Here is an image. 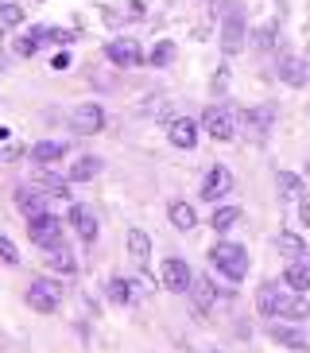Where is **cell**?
I'll return each instance as SVG.
<instances>
[{
	"instance_id": "cell-1",
	"label": "cell",
	"mask_w": 310,
	"mask_h": 353,
	"mask_svg": "<svg viewBox=\"0 0 310 353\" xmlns=\"http://www.w3.org/2000/svg\"><path fill=\"white\" fill-rule=\"evenodd\" d=\"M209 260H214V268L229 280H245L248 276V249L245 245H233V241H217L214 249H209Z\"/></svg>"
},
{
	"instance_id": "cell-2",
	"label": "cell",
	"mask_w": 310,
	"mask_h": 353,
	"mask_svg": "<svg viewBox=\"0 0 310 353\" xmlns=\"http://www.w3.org/2000/svg\"><path fill=\"white\" fill-rule=\"evenodd\" d=\"M28 237H31V245H39L43 252L47 249H59V245H66L62 241V218H54V214H31L28 218Z\"/></svg>"
},
{
	"instance_id": "cell-3",
	"label": "cell",
	"mask_w": 310,
	"mask_h": 353,
	"mask_svg": "<svg viewBox=\"0 0 310 353\" xmlns=\"http://www.w3.org/2000/svg\"><path fill=\"white\" fill-rule=\"evenodd\" d=\"M28 303H31V311H39V314H54L59 311V303H62V283L59 280H31L28 288Z\"/></svg>"
},
{
	"instance_id": "cell-4",
	"label": "cell",
	"mask_w": 310,
	"mask_h": 353,
	"mask_svg": "<svg viewBox=\"0 0 310 353\" xmlns=\"http://www.w3.org/2000/svg\"><path fill=\"white\" fill-rule=\"evenodd\" d=\"M159 280H163V288H167V291H175V295H186V291H190V283H194V272L186 268V260L167 256L163 264H159Z\"/></svg>"
},
{
	"instance_id": "cell-5",
	"label": "cell",
	"mask_w": 310,
	"mask_h": 353,
	"mask_svg": "<svg viewBox=\"0 0 310 353\" xmlns=\"http://www.w3.org/2000/svg\"><path fill=\"white\" fill-rule=\"evenodd\" d=\"M70 128L78 136H97L105 128V109H101V105H93V101L78 105V109L70 113Z\"/></svg>"
},
{
	"instance_id": "cell-6",
	"label": "cell",
	"mask_w": 310,
	"mask_h": 353,
	"mask_svg": "<svg viewBox=\"0 0 310 353\" xmlns=\"http://www.w3.org/2000/svg\"><path fill=\"white\" fill-rule=\"evenodd\" d=\"M229 190H233V171L229 167H209L206 171V179H202V190H198V198L202 202H217V198H225Z\"/></svg>"
},
{
	"instance_id": "cell-7",
	"label": "cell",
	"mask_w": 310,
	"mask_h": 353,
	"mask_svg": "<svg viewBox=\"0 0 310 353\" xmlns=\"http://www.w3.org/2000/svg\"><path fill=\"white\" fill-rule=\"evenodd\" d=\"M74 225V233L85 241V245H93L97 241V233H101V225H97V214H93V206H85V202H74L70 206V218H66Z\"/></svg>"
},
{
	"instance_id": "cell-8",
	"label": "cell",
	"mask_w": 310,
	"mask_h": 353,
	"mask_svg": "<svg viewBox=\"0 0 310 353\" xmlns=\"http://www.w3.org/2000/svg\"><path fill=\"white\" fill-rule=\"evenodd\" d=\"M202 128H206V132L214 136V140H233V136H237L233 113H229V109H217V105L202 113Z\"/></svg>"
},
{
	"instance_id": "cell-9",
	"label": "cell",
	"mask_w": 310,
	"mask_h": 353,
	"mask_svg": "<svg viewBox=\"0 0 310 353\" xmlns=\"http://www.w3.org/2000/svg\"><path fill=\"white\" fill-rule=\"evenodd\" d=\"M245 128L252 132V140H264V136L271 132V125H276V105H260V109H245Z\"/></svg>"
},
{
	"instance_id": "cell-10",
	"label": "cell",
	"mask_w": 310,
	"mask_h": 353,
	"mask_svg": "<svg viewBox=\"0 0 310 353\" xmlns=\"http://www.w3.org/2000/svg\"><path fill=\"white\" fill-rule=\"evenodd\" d=\"M198 121H190V117H175V121H171V128H167V140H171V144L175 148H183V152H190V148L198 144Z\"/></svg>"
},
{
	"instance_id": "cell-11",
	"label": "cell",
	"mask_w": 310,
	"mask_h": 353,
	"mask_svg": "<svg viewBox=\"0 0 310 353\" xmlns=\"http://www.w3.org/2000/svg\"><path fill=\"white\" fill-rule=\"evenodd\" d=\"M279 319L307 322L310 319V299L302 295V291H283V299H279Z\"/></svg>"
},
{
	"instance_id": "cell-12",
	"label": "cell",
	"mask_w": 310,
	"mask_h": 353,
	"mask_svg": "<svg viewBox=\"0 0 310 353\" xmlns=\"http://www.w3.org/2000/svg\"><path fill=\"white\" fill-rule=\"evenodd\" d=\"M105 54H109L113 66H124V70H128V66H140V59H144L140 47H136V39H113L105 47Z\"/></svg>"
},
{
	"instance_id": "cell-13",
	"label": "cell",
	"mask_w": 310,
	"mask_h": 353,
	"mask_svg": "<svg viewBox=\"0 0 310 353\" xmlns=\"http://www.w3.org/2000/svg\"><path fill=\"white\" fill-rule=\"evenodd\" d=\"M268 334L271 342H279L283 350H307V334L299 330V326H291V322H268Z\"/></svg>"
},
{
	"instance_id": "cell-14",
	"label": "cell",
	"mask_w": 310,
	"mask_h": 353,
	"mask_svg": "<svg viewBox=\"0 0 310 353\" xmlns=\"http://www.w3.org/2000/svg\"><path fill=\"white\" fill-rule=\"evenodd\" d=\"M221 51L225 54L245 51V20H240L237 12H229L225 16V28H221Z\"/></svg>"
},
{
	"instance_id": "cell-15",
	"label": "cell",
	"mask_w": 310,
	"mask_h": 353,
	"mask_svg": "<svg viewBox=\"0 0 310 353\" xmlns=\"http://www.w3.org/2000/svg\"><path fill=\"white\" fill-rule=\"evenodd\" d=\"M276 74H279V82H287V85H307L310 66L302 63L299 54H283V59H279V66H276Z\"/></svg>"
},
{
	"instance_id": "cell-16",
	"label": "cell",
	"mask_w": 310,
	"mask_h": 353,
	"mask_svg": "<svg viewBox=\"0 0 310 353\" xmlns=\"http://www.w3.org/2000/svg\"><path fill=\"white\" fill-rule=\"evenodd\" d=\"M66 156H70V144H66V140H39V144H31V159L43 163V167L59 163V159H66Z\"/></svg>"
},
{
	"instance_id": "cell-17",
	"label": "cell",
	"mask_w": 310,
	"mask_h": 353,
	"mask_svg": "<svg viewBox=\"0 0 310 353\" xmlns=\"http://www.w3.org/2000/svg\"><path fill=\"white\" fill-rule=\"evenodd\" d=\"M101 167H105L101 156H78L70 163V171H66V179H70V183H90V179L101 175Z\"/></svg>"
},
{
	"instance_id": "cell-18",
	"label": "cell",
	"mask_w": 310,
	"mask_h": 353,
	"mask_svg": "<svg viewBox=\"0 0 310 353\" xmlns=\"http://www.w3.org/2000/svg\"><path fill=\"white\" fill-rule=\"evenodd\" d=\"M190 295H194L198 314H209V311H214L217 288H214V280H209V276H194V283H190Z\"/></svg>"
},
{
	"instance_id": "cell-19",
	"label": "cell",
	"mask_w": 310,
	"mask_h": 353,
	"mask_svg": "<svg viewBox=\"0 0 310 353\" xmlns=\"http://www.w3.org/2000/svg\"><path fill=\"white\" fill-rule=\"evenodd\" d=\"M128 256L140 272H147V260H152V237H147L144 229H132L128 233Z\"/></svg>"
},
{
	"instance_id": "cell-20",
	"label": "cell",
	"mask_w": 310,
	"mask_h": 353,
	"mask_svg": "<svg viewBox=\"0 0 310 353\" xmlns=\"http://www.w3.org/2000/svg\"><path fill=\"white\" fill-rule=\"evenodd\" d=\"M279 299H283L279 283H260V291H256V311L264 314V319H276V314H279Z\"/></svg>"
},
{
	"instance_id": "cell-21",
	"label": "cell",
	"mask_w": 310,
	"mask_h": 353,
	"mask_svg": "<svg viewBox=\"0 0 310 353\" xmlns=\"http://www.w3.org/2000/svg\"><path fill=\"white\" fill-rule=\"evenodd\" d=\"M167 214H171V225H175L178 233H190V229L198 225V214H194V206H190V202H171V210H167Z\"/></svg>"
},
{
	"instance_id": "cell-22",
	"label": "cell",
	"mask_w": 310,
	"mask_h": 353,
	"mask_svg": "<svg viewBox=\"0 0 310 353\" xmlns=\"http://www.w3.org/2000/svg\"><path fill=\"white\" fill-rule=\"evenodd\" d=\"M16 206H20L28 218H31V214H43V190L35 187V183L20 187V190H16Z\"/></svg>"
},
{
	"instance_id": "cell-23",
	"label": "cell",
	"mask_w": 310,
	"mask_h": 353,
	"mask_svg": "<svg viewBox=\"0 0 310 353\" xmlns=\"http://www.w3.org/2000/svg\"><path fill=\"white\" fill-rule=\"evenodd\" d=\"M240 218H245V214H240V206H217L214 218H209V225H214V233H229V229L237 225Z\"/></svg>"
},
{
	"instance_id": "cell-24",
	"label": "cell",
	"mask_w": 310,
	"mask_h": 353,
	"mask_svg": "<svg viewBox=\"0 0 310 353\" xmlns=\"http://www.w3.org/2000/svg\"><path fill=\"white\" fill-rule=\"evenodd\" d=\"M283 283H287L291 291H307L310 288V268L302 264V260H291L287 272H283Z\"/></svg>"
},
{
	"instance_id": "cell-25",
	"label": "cell",
	"mask_w": 310,
	"mask_h": 353,
	"mask_svg": "<svg viewBox=\"0 0 310 353\" xmlns=\"http://www.w3.org/2000/svg\"><path fill=\"white\" fill-rule=\"evenodd\" d=\"M47 264H51L54 272H62V276H74V272H78V264H74V256H70V249H66V245L47 249Z\"/></svg>"
},
{
	"instance_id": "cell-26",
	"label": "cell",
	"mask_w": 310,
	"mask_h": 353,
	"mask_svg": "<svg viewBox=\"0 0 310 353\" xmlns=\"http://www.w3.org/2000/svg\"><path fill=\"white\" fill-rule=\"evenodd\" d=\"M43 43H47V28H35L31 35H23V39H16V54H23V59H31V54L43 51Z\"/></svg>"
},
{
	"instance_id": "cell-27",
	"label": "cell",
	"mask_w": 310,
	"mask_h": 353,
	"mask_svg": "<svg viewBox=\"0 0 310 353\" xmlns=\"http://www.w3.org/2000/svg\"><path fill=\"white\" fill-rule=\"evenodd\" d=\"M109 299H113L116 307H128V303H132V283L113 276V280H109Z\"/></svg>"
},
{
	"instance_id": "cell-28",
	"label": "cell",
	"mask_w": 310,
	"mask_h": 353,
	"mask_svg": "<svg viewBox=\"0 0 310 353\" xmlns=\"http://www.w3.org/2000/svg\"><path fill=\"white\" fill-rule=\"evenodd\" d=\"M175 54H178V47L171 39L155 43V47H152V66H171V63H175Z\"/></svg>"
},
{
	"instance_id": "cell-29",
	"label": "cell",
	"mask_w": 310,
	"mask_h": 353,
	"mask_svg": "<svg viewBox=\"0 0 310 353\" xmlns=\"http://www.w3.org/2000/svg\"><path fill=\"white\" fill-rule=\"evenodd\" d=\"M279 194L283 198H302L307 190H302V179L291 175V171H279Z\"/></svg>"
},
{
	"instance_id": "cell-30",
	"label": "cell",
	"mask_w": 310,
	"mask_h": 353,
	"mask_svg": "<svg viewBox=\"0 0 310 353\" xmlns=\"http://www.w3.org/2000/svg\"><path fill=\"white\" fill-rule=\"evenodd\" d=\"M276 245H279L283 252H287L291 260H299L302 252H307V245H302V237H295V233H279V237H276Z\"/></svg>"
},
{
	"instance_id": "cell-31",
	"label": "cell",
	"mask_w": 310,
	"mask_h": 353,
	"mask_svg": "<svg viewBox=\"0 0 310 353\" xmlns=\"http://www.w3.org/2000/svg\"><path fill=\"white\" fill-rule=\"evenodd\" d=\"M0 23H4V28H20V23H23V8H20V4H0Z\"/></svg>"
},
{
	"instance_id": "cell-32",
	"label": "cell",
	"mask_w": 310,
	"mask_h": 353,
	"mask_svg": "<svg viewBox=\"0 0 310 353\" xmlns=\"http://www.w3.org/2000/svg\"><path fill=\"white\" fill-rule=\"evenodd\" d=\"M0 260H4V264H12V268L20 264V252H16V245H12L8 237H0Z\"/></svg>"
},
{
	"instance_id": "cell-33",
	"label": "cell",
	"mask_w": 310,
	"mask_h": 353,
	"mask_svg": "<svg viewBox=\"0 0 310 353\" xmlns=\"http://www.w3.org/2000/svg\"><path fill=\"white\" fill-rule=\"evenodd\" d=\"M78 39V32H70V28H47V43H74Z\"/></svg>"
},
{
	"instance_id": "cell-34",
	"label": "cell",
	"mask_w": 310,
	"mask_h": 353,
	"mask_svg": "<svg viewBox=\"0 0 310 353\" xmlns=\"http://www.w3.org/2000/svg\"><path fill=\"white\" fill-rule=\"evenodd\" d=\"M299 221L310 229V194H302V198H299Z\"/></svg>"
},
{
	"instance_id": "cell-35",
	"label": "cell",
	"mask_w": 310,
	"mask_h": 353,
	"mask_svg": "<svg viewBox=\"0 0 310 353\" xmlns=\"http://www.w3.org/2000/svg\"><path fill=\"white\" fill-rule=\"evenodd\" d=\"M225 85H229V74L221 70V74H217V78H214V94H225Z\"/></svg>"
},
{
	"instance_id": "cell-36",
	"label": "cell",
	"mask_w": 310,
	"mask_h": 353,
	"mask_svg": "<svg viewBox=\"0 0 310 353\" xmlns=\"http://www.w3.org/2000/svg\"><path fill=\"white\" fill-rule=\"evenodd\" d=\"M51 66H54V70H66V66H70V54H54Z\"/></svg>"
},
{
	"instance_id": "cell-37",
	"label": "cell",
	"mask_w": 310,
	"mask_h": 353,
	"mask_svg": "<svg viewBox=\"0 0 310 353\" xmlns=\"http://www.w3.org/2000/svg\"><path fill=\"white\" fill-rule=\"evenodd\" d=\"M0 350H4V338H0Z\"/></svg>"
}]
</instances>
